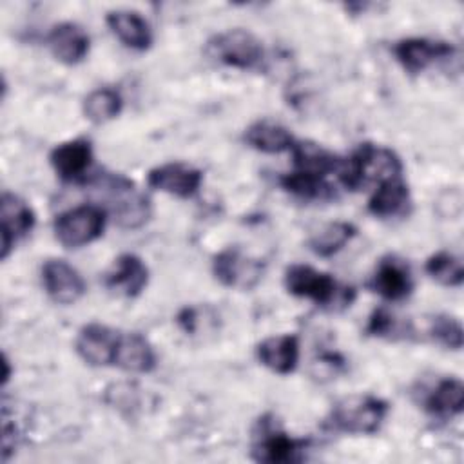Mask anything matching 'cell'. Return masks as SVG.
<instances>
[{"label":"cell","instance_id":"6da1fadb","mask_svg":"<svg viewBox=\"0 0 464 464\" xmlns=\"http://www.w3.org/2000/svg\"><path fill=\"white\" fill-rule=\"evenodd\" d=\"M401 172L402 163L393 150L364 143L348 158H341L335 174L346 188L357 190L368 183L379 185L382 181L401 178Z\"/></svg>","mask_w":464,"mask_h":464},{"label":"cell","instance_id":"7a4b0ae2","mask_svg":"<svg viewBox=\"0 0 464 464\" xmlns=\"http://www.w3.org/2000/svg\"><path fill=\"white\" fill-rule=\"evenodd\" d=\"M285 288L295 295L314 301L324 308L350 306L353 290L339 285L330 274L310 265H292L285 272Z\"/></svg>","mask_w":464,"mask_h":464},{"label":"cell","instance_id":"3957f363","mask_svg":"<svg viewBox=\"0 0 464 464\" xmlns=\"http://www.w3.org/2000/svg\"><path fill=\"white\" fill-rule=\"evenodd\" d=\"M388 413V402L364 393L348 395L335 402L330 411V424L335 431L353 435H372L379 431Z\"/></svg>","mask_w":464,"mask_h":464},{"label":"cell","instance_id":"277c9868","mask_svg":"<svg viewBox=\"0 0 464 464\" xmlns=\"http://www.w3.org/2000/svg\"><path fill=\"white\" fill-rule=\"evenodd\" d=\"M308 439L288 435L272 417H261L254 430L252 457L266 464H290L301 462L308 448Z\"/></svg>","mask_w":464,"mask_h":464},{"label":"cell","instance_id":"5b68a950","mask_svg":"<svg viewBox=\"0 0 464 464\" xmlns=\"http://www.w3.org/2000/svg\"><path fill=\"white\" fill-rule=\"evenodd\" d=\"M98 185L107 194V205L116 223L123 228H138L150 218V201L134 183L120 174L102 176Z\"/></svg>","mask_w":464,"mask_h":464},{"label":"cell","instance_id":"8992f818","mask_svg":"<svg viewBox=\"0 0 464 464\" xmlns=\"http://www.w3.org/2000/svg\"><path fill=\"white\" fill-rule=\"evenodd\" d=\"M207 53L216 62L241 71L259 67L265 58L261 40L246 29H228L216 34L208 42Z\"/></svg>","mask_w":464,"mask_h":464},{"label":"cell","instance_id":"52a82bcc","mask_svg":"<svg viewBox=\"0 0 464 464\" xmlns=\"http://www.w3.org/2000/svg\"><path fill=\"white\" fill-rule=\"evenodd\" d=\"M107 210L98 205H80L56 216L54 236L67 248H80L103 234Z\"/></svg>","mask_w":464,"mask_h":464},{"label":"cell","instance_id":"ba28073f","mask_svg":"<svg viewBox=\"0 0 464 464\" xmlns=\"http://www.w3.org/2000/svg\"><path fill=\"white\" fill-rule=\"evenodd\" d=\"M212 272L214 277L228 288L250 290L261 281L265 265L261 259L250 257L241 248L230 246L214 256Z\"/></svg>","mask_w":464,"mask_h":464},{"label":"cell","instance_id":"9c48e42d","mask_svg":"<svg viewBox=\"0 0 464 464\" xmlns=\"http://www.w3.org/2000/svg\"><path fill=\"white\" fill-rule=\"evenodd\" d=\"M121 332L100 324L89 323L85 324L76 337V352L78 355L91 366H111L116 361V352L120 344Z\"/></svg>","mask_w":464,"mask_h":464},{"label":"cell","instance_id":"30bf717a","mask_svg":"<svg viewBox=\"0 0 464 464\" xmlns=\"http://www.w3.org/2000/svg\"><path fill=\"white\" fill-rule=\"evenodd\" d=\"M201 181H203L201 170L181 161L158 165L147 174V183L150 188H156L160 192L183 198V199L192 198L199 190Z\"/></svg>","mask_w":464,"mask_h":464},{"label":"cell","instance_id":"8fae6325","mask_svg":"<svg viewBox=\"0 0 464 464\" xmlns=\"http://www.w3.org/2000/svg\"><path fill=\"white\" fill-rule=\"evenodd\" d=\"M2 223V259L9 256L13 246L25 237L34 227V212L20 196L4 192L0 199Z\"/></svg>","mask_w":464,"mask_h":464},{"label":"cell","instance_id":"7c38bea8","mask_svg":"<svg viewBox=\"0 0 464 464\" xmlns=\"http://www.w3.org/2000/svg\"><path fill=\"white\" fill-rule=\"evenodd\" d=\"M42 283L47 295L58 304H72L85 294L83 277L63 259H47L44 263Z\"/></svg>","mask_w":464,"mask_h":464},{"label":"cell","instance_id":"4fadbf2b","mask_svg":"<svg viewBox=\"0 0 464 464\" xmlns=\"http://www.w3.org/2000/svg\"><path fill=\"white\" fill-rule=\"evenodd\" d=\"M455 53L453 45L440 40L430 38H404L395 44L393 54L397 62L408 71L410 74H417L426 71L439 60L450 58Z\"/></svg>","mask_w":464,"mask_h":464},{"label":"cell","instance_id":"5bb4252c","mask_svg":"<svg viewBox=\"0 0 464 464\" xmlns=\"http://www.w3.org/2000/svg\"><path fill=\"white\" fill-rule=\"evenodd\" d=\"M149 281V268L141 257L134 254H121L114 259L111 270L105 274V286L121 297H136L143 292Z\"/></svg>","mask_w":464,"mask_h":464},{"label":"cell","instance_id":"9a60e30c","mask_svg":"<svg viewBox=\"0 0 464 464\" xmlns=\"http://www.w3.org/2000/svg\"><path fill=\"white\" fill-rule=\"evenodd\" d=\"M54 172L65 181H80L92 165V147L85 138H74L56 145L49 156Z\"/></svg>","mask_w":464,"mask_h":464},{"label":"cell","instance_id":"2e32d148","mask_svg":"<svg viewBox=\"0 0 464 464\" xmlns=\"http://www.w3.org/2000/svg\"><path fill=\"white\" fill-rule=\"evenodd\" d=\"M372 288L386 301L406 299L413 290V277L406 261L393 256L382 257L373 272Z\"/></svg>","mask_w":464,"mask_h":464},{"label":"cell","instance_id":"e0dca14e","mask_svg":"<svg viewBox=\"0 0 464 464\" xmlns=\"http://www.w3.org/2000/svg\"><path fill=\"white\" fill-rule=\"evenodd\" d=\"M256 353L265 368L279 375H288L299 361V341L292 334L272 335L257 344Z\"/></svg>","mask_w":464,"mask_h":464},{"label":"cell","instance_id":"ac0fdd59","mask_svg":"<svg viewBox=\"0 0 464 464\" xmlns=\"http://www.w3.org/2000/svg\"><path fill=\"white\" fill-rule=\"evenodd\" d=\"M47 45L56 60L67 65H74L87 56L89 36L78 24L62 22L51 29L47 36Z\"/></svg>","mask_w":464,"mask_h":464},{"label":"cell","instance_id":"d6986e66","mask_svg":"<svg viewBox=\"0 0 464 464\" xmlns=\"http://www.w3.org/2000/svg\"><path fill=\"white\" fill-rule=\"evenodd\" d=\"M105 22L123 45L136 51H145L150 47L152 29L138 11H130V9L109 11Z\"/></svg>","mask_w":464,"mask_h":464},{"label":"cell","instance_id":"ffe728a7","mask_svg":"<svg viewBox=\"0 0 464 464\" xmlns=\"http://www.w3.org/2000/svg\"><path fill=\"white\" fill-rule=\"evenodd\" d=\"M114 366L132 373H147L156 366V353L141 334H121Z\"/></svg>","mask_w":464,"mask_h":464},{"label":"cell","instance_id":"44dd1931","mask_svg":"<svg viewBox=\"0 0 464 464\" xmlns=\"http://www.w3.org/2000/svg\"><path fill=\"white\" fill-rule=\"evenodd\" d=\"M410 207V190L402 178H393L377 185L368 201V210L375 218H397L406 214Z\"/></svg>","mask_w":464,"mask_h":464},{"label":"cell","instance_id":"7402d4cb","mask_svg":"<svg viewBox=\"0 0 464 464\" xmlns=\"http://www.w3.org/2000/svg\"><path fill=\"white\" fill-rule=\"evenodd\" d=\"M292 158H294V170L299 172H308L314 176L326 178L328 174H335L341 158L326 150L323 145L315 141H294L292 149Z\"/></svg>","mask_w":464,"mask_h":464},{"label":"cell","instance_id":"603a6c76","mask_svg":"<svg viewBox=\"0 0 464 464\" xmlns=\"http://www.w3.org/2000/svg\"><path fill=\"white\" fill-rule=\"evenodd\" d=\"M245 141L259 152L279 154L290 150L295 140L285 125L272 120H257L246 127Z\"/></svg>","mask_w":464,"mask_h":464},{"label":"cell","instance_id":"cb8c5ba5","mask_svg":"<svg viewBox=\"0 0 464 464\" xmlns=\"http://www.w3.org/2000/svg\"><path fill=\"white\" fill-rule=\"evenodd\" d=\"M464 406V386L459 379L448 377L426 395L424 410L437 419H451L462 411Z\"/></svg>","mask_w":464,"mask_h":464},{"label":"cell","instance_id":"d4e9b609","mask_svg":"<svg viewBox=\"0 0 464 464\" xmlns=\"http://www.w3.org/2000/svg\"><path fill=\"white\" fill-rule=\"evenodd\" d=\"M355 227L346 221H334L319 228L310 239L308 246L314 254L321 257H330L337 254L341 248H344L346 243L355 236Z\"/></svg>","mask_w":464,"mask_h":464},{"label":"cell","instance_id":"484cf974","mask_svg":"<svg viewBox=\"0 0 464 464\" xmlns=\"http://www.w3.org/2000/svg\"><path fill=\"white\" fill-rule=\"evenodd\" d=\"M281 185L286 192L294 194L301 199H330L334 198V187L326 181V178L314 176L308 172L292 170L290 174H285L281 178Z\"/></svg>","mask_w":464,"mask_h":464},{"label":"cell","instance_id":"4316f807","mask_svg":"<svg viewBox=\"0 0 464 464\" xmlns=\"http://www.w3.org/2000/svg\"><path fill=\"white\" fill-rule=\"evenodd\" d=\"M123 100L116 89L100 87L83 100V114L92 123H105L121 112Z\"/></svg>","mask_w":464,"mask_h":464},{"label":"cell","instance_id":"83f0119b","mask_svg":"<svg viewBox=\"0 0 464 464\" xmlns=\"http://www.w3.org/2000/svg\"><path fill=\"white\" fill-rule=\"evenodd\" d=\"M428 276L442 286H460L464 281V266L460 257L451 252L440 250L426 261Z\"/></svg>","mask_w":464,"mask_h":464},{"label":"cell","instance_id":"f1b7e54d","mask_svg":"<svg viewBox=\"0 0 464 464\" xmlns=\"http://www.w3.org/2000/svg\"><path fill=\"white\" fill-rule=\"evenodd\" d=\"M430 335L433 341H437L439 344L451 348V350H460L462 348V326L459 323V319L446 315V314H439L431 319L430 323Z\"/></svg>","mask_w":464,"mask_h":464},{"label":"cell","instance_id":"f546056e","mask_svg":"<svg viewBox=\"0 0 464 464\" xmlns=\"http://www.w3.org/2000/svg\"><path fill=\"white\" fill-rule=\"evenodd\" d=\"M366 332L375 337H388L395 339L399 335H404V326L402 323L386 308H377L368 319Z\"/></svg>","mask_w":464,"mask_h":464}]
</instances>
